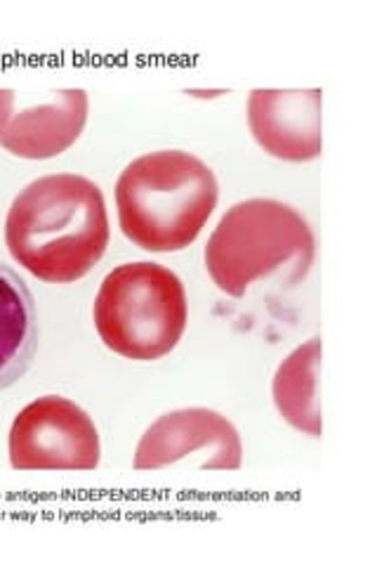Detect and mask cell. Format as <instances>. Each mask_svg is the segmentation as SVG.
Segmentation results:
<instances>
[{
	"mask_svg": "<svg viewBox=\"0 0 377 567\" xmlns=\"http://www.w3.org/2000/svg\"><path fill=\"white\" fill-rule=\"evenodd\" d=\"M12 258L50 284H71L95 268L109 246L102 189L76 173L39 177L17 194L6 220Z\"/></svg>",
	"mask_w": 377,
	"mask_h": 567,
	"instance_id": "obj_1",
	"label": "cell"
},
{
	"mask_svg": "<svg viewBox=\"0 0 377 567\" xmlns=\"http://www.w3.org/2000/svg\"><path fill=\"white\" fill-rule=\"evenodd\" d=\"M212 168L182 150L137 156L116 183L123 235L145 251H182L196 241L218 206Z\"/></svg>",
	"mask_w": 377,
	"mask_h": 567,
	"instance_id": "obj_2",
	"label": "cell"
},
{
	"mask_svg": "<svg viewBox=\"0 0 377 567\" xmlns=\"http://www.w3.org/2000/svg\"><path fill=\"white\" fill-rule=\"evenodd\" d=\"M314 260V233L293 206L248 199L231 206L206 244V268L218 289L243 298L253 284L291 270L307 275Z\"/></svg>",
	"mask_w": 377,
	"mask_h": 567,
	"instance_id": "obj_3",
	"label": "cell"
},
{
	"mask_svg": "<svg viewBox=\"0 0 377 567\" xmlns=\"http://www.w3.org/2000/svg\"><path fill=\"white\" fill-rule=\"evenodd\" d=\"M93 317L104 346L121 358L160 360L175 350L187 329L185 284L158 262L118 265L102 281Z\"/></svg>",
	"mask_w": 377,
	"mask_h": 567,
	"instance_id": "obj_4",
	"label": "cell"
},
{
	"mask_svg": "<svg viewBox=\"0 0 377 567\" xmlns=\"http://www.w3.org/2000/svg\"><path fill=\"white\" fill-rule=\"evenodd\" d=\"M10 464L17 471H95L100 433L76 402L39 398L12 421Z\"/></svg>",
	"mask_w": 377,
	"mask_h": 567,
	"instance_id": "obj_5",
	"label": "cell"
},
{
	"mask_svg": "<svg viewBox=\"0 0 377 567\" xmlns=\"http://www.w3.org/2000/svg\"><path fill=\"white\" fill-rule=\"evenodd\" d=\"M87 121V93L62 87L20 93L0 87V147L22 158H52L81 137Z\"/></svg>",
	"mask_w": 377,
	"mask_h": 567,
	"instance_id": "obj_6",
	"label": "cell"
},
{
	"mask_svg": "<svg viewBox=\"0 0 377 567\" xmlns=\"http://www.w3.org/2000/svg\"><path fill=\"white\" fill-rule=\"evenodd\" d=\"M199 456L203 471H239L243 464L241 435L233 423L206 406L164 414L142 435L135 452L137 471H158Z\"/></svg>",
	"mask_w": 377,
	"mask_h": 567,
	"instance_id": "obj_7",
	"label": "cell"
},
{
	"mask_svg": "<svg viewBox=\"0 0 377 567\" xmlns=\"http://www.w3.org/2000/svg\"><path fill=\"white\" fill-rule=\"evenodd\" d=\"M248 126L258 145L283 162L321 156V91H258L248 97Z\"/></svg>",
	"mask_w": 377,
	"mask_h": 567,
	"instance_id": "obj_8",
	"label": "cell"
},
{
	"mask_svg": "<svg viewBox=\"0 0 377 567\" xmlns=\"http://www.w3.org/2000/svg\"><path fill=\"white\" fill-rule=\"evenodd\" d=\"M39 346V312L24 279L0 265V390L27 374Z\"/></svg>",
	"mask_w": 377,
	"mask_h": 567,
	"instance_id": "obj_9",
	"label": "cell"
},
{
	"mask_svg": "<svg viewBox=\"0 0 377 567\" xmlns=\"http://www.w3.org/2000/svg\"><path fill=\"white\" fill-rule=\"evenodd\" d=\"M318 367L321 339H310L285 358L274 377V404L279 414L304 435L321 437V404H318Z\"/></svg>",
	"mask_w": 377,
	"mask_h": 567,
	"instance_id": "obj_10",
	"label": "cell"
}]
</instances>
